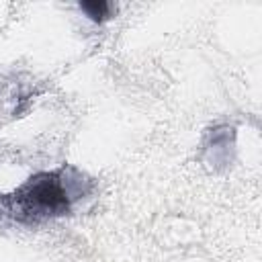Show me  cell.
I'll return each instance as SVG.
<instances>
[{
  "label": "cell",
  "instance_id": "cell-2",
  "mask_svg": "<svg viewBox=\"0 0 262 262\" xmlns=\"http://www.w3.org/2000/svg\"><path fill=\"white\" fill-rule=\"evenodd\" d=\"M80 10L94 23H104L113 18L115 4L104 2V0H90V2H80Z\"/></svg>",
  "mask_w": 262,
  "mask_h": 262
},
{
  "label": "cell",
  "instance_id": "cell-1",
  "mask_svg": "<svg viewBox=\"0 0 262 262\" xmlns=\"http://www.w3.org/2000/svg\"><path fill=\"white\" fill-rule=\"evenodd\" d=\"M90 182L74 168H59L31 176L20 188L4 199L8 213L27 223H37L70 213L74 201L88 192Z\"/></svg>",
  "mask_w": 262,
  "mask_h": 262
}]
</instances>
